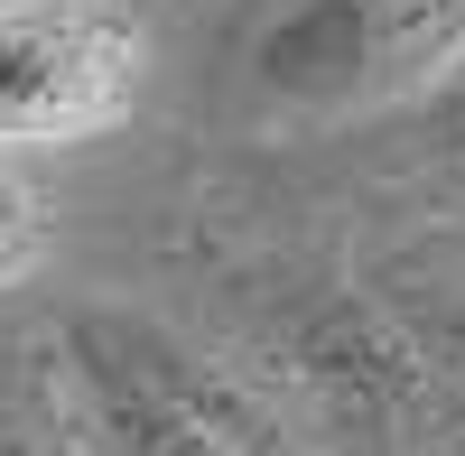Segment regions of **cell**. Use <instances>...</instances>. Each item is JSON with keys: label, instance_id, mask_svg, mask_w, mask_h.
<instances>
[{"label": "cell", "instance_id": "1", "mask_svg": "<svg viewBox=\"0 0 465 456\" xmlns=\"http://www.w3.org/2000/svg\"><path fill=\"white\" fill-rule=\"evenodd\" d=\"M74 410L94 429V456H307L223 363L186 354L168 326L84 308L65 326Z\"/></svg>", "mask_w": 465, "mask_h": 456}, {"label": "cell", "instance_id": "2", "mask_svg": "<svg viewBox=\"0 0 465 456\" xmlns=\"http://www.w3.org/2000/svg\"><path fill=\"white\" fill-rule=\"evenodd\" d=\"M456 56L465 0H289L252 37V94L298 122H335L447 84Z\"/></svg>", "mask_w": 465, "mask_h": 456}, {"label": "cell", "instance_id": "3", "mask_svg": "<svg viewBox=\"0 0 465 456\" xmlns=\"http://www.w3.org/2000/svg\"><path fill=\"white\" fill-rule=\"evenodd\" d=\"M149 47L103 0H0V149L103 140L140 103Z\"/></svg>", "mask_w": 465, "mask_h": 456}, {"label": "cell", "instance_id": "4", "mask_svg": "<svg viewBox=\"0 0 465 456\" xmlns=\"http://www.w3.org/2000/svg\"><path fill=\"white\" fill-rule=\"evenodd\" d=\"M298 372L335 401V420L381 429V438H401V429L447 410V382L429 372L410 317L363 308V298H326L317 317H298Z\"/></svg>", "mask_w": 465, "mask_h": 456}, {"label": "cell", "instance_id": "5", "mask_svg": "<svg viewBox=\"0 0 465 456\" xmlns=\"http://www.w3.org/2000/svg\"><path fill=\"white\" fill-rule=\"evenodd\" d=\"M0 456H94V429L56 382L0 372Z\"/></svg>", "mask_w": 465, "mask_h": 456}, {"label": "cell", "instance_id": "6", "mask_svg": "<svg viewBox=\"0 0 465 456\" xmlns=\"http://www.w3.org/2000/svg\"><path fill=\"white\" fill-rule=\"evenodd\" d=\"M37 252H47V214H37V196H28L19 168H0V289L28 280Z\"/></svg>", "mask_w": 465, "mask_h": 456}, {"label": "cell", "instance_id": "7", "mask_svg": "<svg viewBox=\"0 0 465 456\" xmlns=\"http://www.w3.org/2000/svg\"><path fill=\"white\" fill-rule=\"evenodd\" d=\"M410 335H419V354H429V372L447 382V401L465 410V298H456V308H429V317H410Z\"/></svg>", "mask_w": 465, "mask_h": 456}, {"label": "cell", "instance_id": "8", "mask_svg": "<svg viewBox=\"0 0 465 456\" xmlns=\"http://www.w3.org/2000/svg\"><path fill=\"white\" fill-rule=\"evenodd\" d=\"M438 122L465 140V56H456V74H447V84H438Z\"/></svg>", "mask_w": 465, "mask_h": 456}]
</instances>
